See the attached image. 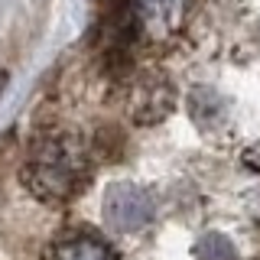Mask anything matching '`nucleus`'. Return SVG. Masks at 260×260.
I'll list each match as a JSON object with an SVG mask.
<instances>
[{
    "mask_svg": "<svg viewBox=\"0 0 260 260\" xmlns=\"http://www.w3.org/2000/svg\"><path fill=\"white\" fill-rule=\"evenodd\" d=\"M153 211H156V205H153L150 192L140 189V185H130V182L114 185L108 192V199H104V218L120 234L146 228L153 221Z\"/></svg>",
    "mask_w": 260,
    "mask_h": 260,
    "instance_id": "nucleus-2",
    "label": "nucleus"
},
{
    "mask_svg": "<svg viewBox=\"0 0 260 260\" xmlns=\"http://www.w3.org/2000/svg\"><path fill=\"white\" fill-rule=\"evenodd\" d=\"M199 260H238V250L224 234H205L199 241Z\"/></svg>",
    "mask_w": 260,
    "mask_h": 260,
    "instance_id": "nucleus-4",
    "label": "nucleus"
},
{
    "mask_svg": "<svg viewBox=\"0 0 260 260\" xmlns=\"http://www.w3.org/2000/svg\"><path fill=\"white\" fill-rule=\"evenodd\" d=\"M23 179L43 202H65L88 182V153L75 137L46 134L32 143Z\"/></svg>",
    "mask_w": 260,
    "mask_h": 260,
    "instance_id": "nucleus-1",
    "label": "nucleus"
},
{
    "mask_svg": "<svg viewBox=\"0 0 260 260\" xmlns=\"http://www.w3.org/2000/svg\"><path fill=\"white\" fill-rule=\"evenodd\" d=\"M49 260H117L108 241L94 238L88 231H72L49 250Z\"/></svg>",
    "mask_w": 260,
    "mask_h": 260,
    "instance_id": "nucleus-3",
    "label": "nucleus"
}]
</instances>
